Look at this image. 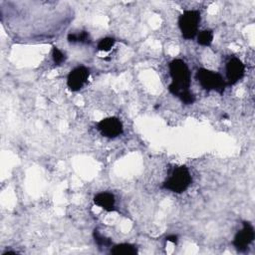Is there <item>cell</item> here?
Wrapping results in <instances>:
<instances>
[{"mask_svg": "<svg viewBox=\"0 0 255 255\" xmlns=\"http://www.w3.org/2000/svg\"><path fill=\"white\" fill-rule=\"evenodd\" d=\"M169 73L172 79L168 87L169 92L180 99L185 105L193 104L195 97L189 91L190 72L184 61L174 59L169 63Z\"/></svg>", "mask_w": 255, "mask_h": 255, "instance_id": "cell-1", "label": "cell"}, {"mask_svg": "<svg viewBox=\"0 0 255 255\" xmlns=\"http://www.w3.org/2000/svg\"><path fill=\"white\" fill-rule=\"evenodd\" d=\"M213 40V32L211 30H203L197 36L198 44L202 46H209Z\"/></svg>", "mask_w": 255, "mask_h": 255, "instance_id": "cell-12", "label": "cell"}, {"mask_svg": "<svg viewBox=\"0 0 255 255\" xmlns=\"http://www.w3.org/2000/svg\"><path fill=\"white\" fill-rule=\"evenodd\" d=\"M98 128L101 133L106 137H117L123 133V124L116 117L103 119L98 124Z\"/></svg>", "mask_w": 255, "mask_h": 255, "instance_id": "cell-6", "label": "cell"}, {"mask_svg": "<svg viewBox=\"0 0 255 255\" xmlns=\"http://www.w3.org/2000/svg\"><path fill=\"white\" fill-rule=\"evenodd\" d=\"M244 64L238 58H231L226 64V78L228 85L236 84L244 75Z\"/></svg>", "mask_w": 255, "mask_h": 255, "instance_id": "cell-8", "label": "cell"}, {"mask_svg": "<svg viewBox=\"0 0 255 255\" xmlns=\"http://www.w3.org/2000/svg\"><path fill=\"white\" fill-rule=\"evenodd\" d=\"M254 228L253 226L247 222H243V227L240 231L236 233L233 239V245L234 247L239 251H245L249 244L254 240Z\"/></svg>", "mask_w": 255, "mask_h": 255, "instance_id": "cell-7", "label": "cell"}, {"mask_svg": "<svg viewBox=\"0 0 255 255\" xmlns=\"http://www.w3.org/2000/svg\"><path fill=\"white\" fill-rule=\"evenodd\" d=\"M68 41L72 42V43H76V42H80V43H90V35L88 32L86 31H82L78 34L76 33H70L68 35Z\"/></svg>", "mask_w": 255, "mask_h": 255, "instance_id": "cell-11", "label": "cell"}, {"mask_svg": "<svg viewBox=\"0 0 255 255\" xmlns=\"http://www.w3.org/2000/svg\"><path fill=\"white\" fill-rule=\"evenodd\" d=\"M190 183V172L186 166L181 165L172 170L168 178L163 182V187L172 192L181 193L188 188Z\"/></svg>", "mask_w": 255, "mask_h": 255, "instance_id": "cell-2", "label": "cell"}, {"mask_svg": "<svg viewBox=\"0 0 255 255\" xmlns=\"http://www.w3.org/2000/svg\"><path fill=\"white\" fill-rule=\"evenodd\" d=\"M111 253L115 255H134L137 253V250L134 245L129 243H121L115 245L111 250Z\"/></svg>", "mask_w": 255, "mask_h": 255, "instance_id": "cell-10", "label": "cell"}, {"mask_svg": "<svg viewBox=\"0 0 255 255\" xmlns=\"http://www.w3.org/2000/svg\"><path fill=\"white\" fill-rule=\"evenodd\" d=\"M94 202L96 205L102 207L107 211H114L115 210V203L116 199L114 194L110 192H100L95 195Z\"/></svg>", "mask_w": 255, "mask_h": 255, "instance_id": "cell-9", "label": "cell"}, {"mask_svg": "<svg viewBox=\"0 0 255 255\" xmlns=\"http://www.w3.org/2000/svg\"><path fill=\"white\" fill-rule=\"evenodd\" d=\"M52 57H53V61L56 65H61L63 62H65L66 60V56L65 54L60 50L58 49L56 46L53 47V50H52Z\"/></svg>", "mask_w": 255, "mask_h": 255, "instance_id": "cell-15", "label": "cell"}, {"mask_svg": "<svg viewBox=\"0 0 255 255\" xmlns=\"http://www.w3.org/2000/svg\"><path fill=\"white\" fill-rule=\"evenodd\" d=\"M116 43V40L112 37H106V38H103L100 40V42L98 43V49L100 51H104V52H108L110 51L113 46L115 45Z\"/></svg>", "mask_w": 255, "mask_h": 255, "instance_id": "cell-13", "label": "cell"}, {"mask_svg": "<svg viewBox=\"0 0 255 255\" xmlns=\"http://www.w3.org/2000/svg\"><path fill=\"white\" fill-rule=\"evenodd\" d=\"M165 240L169 241V242H172V243H176L177 242V236L173 235V234L172 235H168V236H166Z\"/></svg>", "mask_w": 255, "mask_h": 255, "instance_id": "cell-16", "label": "cell"}, {"mask_svg": "<svg viewBox=\"0 0 255 255\" xmlns=\"http://www.w3.org/2000/svg\"><path fill=\"white\" fill-rule=\"evenodd\" d=\"M90 76V71L88 68L84 66H79L73 69L67 78V86L68 88L73 91L77 92L83 88V86L88 81Z\"/></svg>", "mask_w": 255, "mask_h": 255, "instance_id": "cell-5", "label": "cell"}, {"mask_svg": "<svg viewBox=\"0 0 255 255\" xmlns=\"http://www.w3.org/2000/svg\"><path fill=\"white\" fill-rule=\"evenodd\" d=\"M200 13L197 10H186L178 17V26L183 38L193 39L198 31Z\"/></svg>", "mask_w": 255, "mask_h": 255, "instance_id": "cell-3", "label": "cell"}, {"mask_svg": "<svg viewBox=\"0 0 255 255\" xmlns=\"http://www.w3.org/2000/svg\"><path fill=\"white\" fill-rule=\"evenodd\" d=\"M93 236L95 239V242L99 245V246H104V247H108L112 244V241L110 238H106L104 237L98 229H95L93 232Z\"/></svg>", "mask_w": 255, "mask_h": 255, "instance_id": "cell-14", "label": "cell"}, {"mask_svg": "<svg viewBox=\"0 0 255 255\" xmlns=\"http://www.w3.org/2000/svg\"><path fill=\"white\" fill-rule=\"evenodd\" d=\"M196 79L198 80L201 87L206 91L215 90L216 92L222 94L226 87V83L220 74L204 68H201L197 71Z\"/></svg>", "mask_w": 255, "mask_h": 255, "instance_id": "cell-4", "label": "cell"}]
</instances>
